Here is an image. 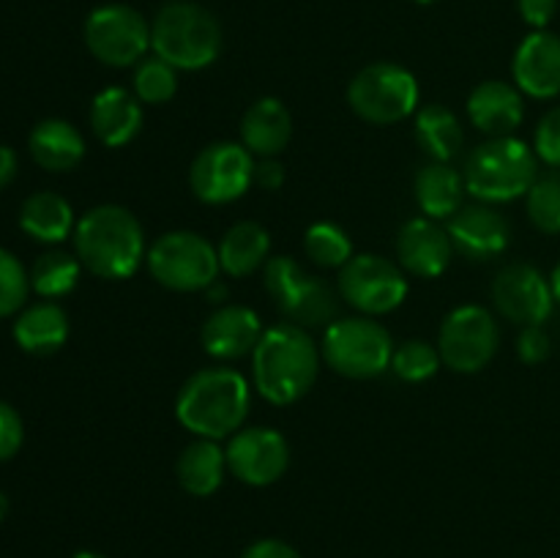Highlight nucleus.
I'll return each mask as SVG.
<instances>
[{"label": "nucleus", "mask_w": 560, "mask_h": 558, "mask_svg": "<svg viewBox=\"0 0 560 558\" xmlns=\"http://www.w3.org/2000/svg\"><path fill=\"white\" fill-rule=\"evenodd\" d=\"M80 274L82 263L77 255H69L63 249L44 252L31 268V290L47 301L60 299V295H69L77 288Z\"/></svg>", "instance_id": "c756f323"}, {"label": "nucleus", "mask_w": 560, "mask_h": 558, "mask_svg": "<svg viewBox=\"0 0 560 558\" xmlns=\"http://www.w3.org/2000/svg\"><path fill=\"white\" fill-rule=\"evenodd\" d=\"M514 85L530 98L560 96V36L534 31L520 42L512 60Z\"/></svg>", "instance_id": "a211bd4d"}, {"label": "nucleus", "mask_w": 560, "mask_h": 558, "mask_svg": "<svg viewBox=\"0 0 560 558\" xmlns=\"http://www.w3.org/2000/svg\"><path fill=\"white\" fill-rule=\"evenodd\" d=\"M413 3H421V5H430V3H435V0H413Z\"/></svg>", "instance_id": "49530a36"}, {"label": "nucleus", "mask_w": 560, "mask_h": 558, "mask_svg": "<svg viewBox=\"0 0 560 558\" xmlns=\"http://www.w3.org/2000/svg\"><path fill=\"white\" fill-rule=\"evenodd\" d=\"M416 142L430 156V162H452L463 148V126L457 115L443 104H427L416 113Z\"/></svg>", "instance_id": "c85d7f7f"}, {"label": "nucleus", "mask_w": 560, "mask_h": 558, "mask_svg": "<svg viewBox=\"0 0 560 558\" xmlns=\"http://www.w3.org/2000/svg\"><path fill=\"white\" fill-rule=\"evenodd\" d=\"M441 353L438 345L427 342V339H405L402 345L394 348L392 356V372L402 383H424L435 377L441 370Z\"/></svg>", "instance_id": "473e14b6"}, {"label": "nucleus", "mask_w": 560, "mask_h": 558, "mask_svg": "<svg viewBox=\"0 0 560 558\" xmlns=\"http://www.w3.org/2000/svg\"><path fill=\"white\" fill-rule=\"evenodd\" d=\"M20 228L33 241L63 244L69 235H74V208L66 197L55 195V191H33L20 208Z\"/></svg>", "instance_id": "bb28decb"}, {"label": "nucleus", "mask_w": 560, "mask_h": 558, "mask_svg": "<svg viewBox=\"0 0 560 558\" xmlns=\"http://www.w3.org/2000/svg\"><path fill=\"white\" fill-rule=\"evenodd\" d=\"M151 49L178 71H202L222 53V25L191 0H170L151 22Z\"/></svg>", "instance_id": "39448f33"}, {"label": "nucleus", "mask_w": 560, "mask_h": 558, "mask_svg": "<svg viewBox=\"0 0 560 558\" xmlns=\"http://www.w3.org/2000/svg\"><path fill=\"white\" fill-rule=\"evenodd\" d=\"M454 252L468 260H492L512 244V224L487 202L463 206L446 224Z\"/></svg>", "instance_id": "dca6fc26"}, {"label": "nucleus", "mask_w": 560, "mask_h": 558, "mask_svg": "<svg viewBox=\"0 0 560 558\" xmlns=\"http://www.w3.org/2000/svg\"><path fill=\"white\" fill-rule=\"evenodd\" d=\"M528 219L547 235L560 233V175H545L525 195Z\"/></svg>", "instance_id": "72a5a7b5"}, {"label": "nucleus", "mask_w": 560, "mask_h": 558, "mask_svg": "<svg viewBox=\"0 0 560 558\" xmlns=\"http://www.w3.org/2000/svg\"><path fill=\"white\" fill-rule=\"evenodd\" d=\"M145 266L162 288L175 293L208 290L222 274L219 249L195 230H173L148 246Z\"/></svg>", "instance_id": "0eeeda50"}, {"label": "nucleus", "mask_w": 560, "mask_h": 558, "mask_svg": "<svg viewBox=\"0 0 560 558\" xmlns=\"http://www.w3.org/2000/svg\"><path fill=\"white\" fill-rule=\"evenodd\" d=\"M85 47L98 63L109 69H129L137 66L151 49V22L126 3H104L88 14Z\"/></svg>", "instance_id": "9d476101"}, {"label": "nucleus", "mask_w": 560, "mask_h": 558, "mask_svg": "<svg viewBox=\"0 0 560 558\" xmlns=\"http://www.w3.org/2000/svg\"><path fill=\"white\" fill-rule=\"evenodd\" d=\"M552 353V339L550 334L541 326H523L517 337V356L525 364H541V361L550 359Z\"/></svg>", "instance_id": "4c0bfd02"}, {"label": "nucleus", "mask_w": 560, "mask_h": 558, "mask_svg": "<svg viewBox=\"0 0 560 558\" xmlns=\"http://www.w3.org/2000/svg\"><path fill=\"white\" fill-rule=\"evenodd\" d=\"M339 295L361 315H388L408 299L402 266L383 255H353L339 268Z\"/></svg>", "instance_id": "ddd939ff"}, {"label": "nucleus", "mask_w": 560, "mask_h": 558, "mask_svg": "<svg viewBox=\"0 0 560 558\" xmlns=\"http://www.w3.org/2000/svg\"><path fill=\"white\" fill-rule=\"evenodd\" d=\"M31 293V274L14 252L0 246V317H11L25 310Z\"/></svg>", "instance_id": "f704fd0d"}, {"label": "nucleus", "mask_w": 560, "mask_h": 558, "mask_svg": "<svg viewBox=\"0 0 560 558\" xmlns=\"http://www.w3.org/2000/svg\"><path fill=\"white\" fill-rule=\"evenodd\" d=\"M293 137V115L282 98L262 96L241 118V142L252 156L277 159Z\"/></svg>", "instance_id": "4be33fe9"}, {"label": "nucleus", "mask_w": 560, "mask_h": 558, "mask_svg": "<svg viewBox=\"0 0 560 558\" xmlns=\"http://www.w3.org/2000/svg\"><path fill=\"white\" fill-rule=\"evenodd\" d=\"M25 441V425H22V416L11 408L9 403L0 399V463L14 457L22 449Z\"/></svg>", "instance_id": "e433bc0d"}, {"label": "nucleus", "mask_w": 560, "mask_h": 558, "mask_svg": "<svg viewBox=\"0 0 560 558\" xmlns=\"http://www.w3.org/2000/svg\"><path fill=\"white\" fill-rule=\"evenodd\" d=\"M498 323L487 306L463 304L454 306L438 332V353L443 367L459 375L481 372L498 353Z\"/></svg>", "instance_id": "9b49d317"}, {"label": "nucleus", "mask_w": 560, "mask_h": 558, "mask_svg": "<svg viewBox=\"0 0 560 558\" xmlns=\"http://www.w3.org/2000/svg\"><path fill=\"white\" fill-rule=\"evenodd\" d=\"M262 284L282 315L295 326L315 328L337 321V290L326 279L306 274L293 255L268 257L262 266Z\"/></svg>", "instance_id": "6e6552de"}, {"label": "nucleus", "mask_w": 560, "mask_h": 558, "mask_svg": "<svg viewBox=\"0 0 560 558\" xmlns=\"http://www.w3.org/2000/svg\"><path fill=\"white\" fill-rule=\"evenodd\" d=\"M492 304L517 326H541L552 315L556 295L550 279L539 268L528 263H512L501 268L492 282Z\"/></svg>", "instance_id": "2eb2a0df"}, {"label": "nucleus", "mask_w": 560, "mask_h": 558, "mask_svg": "<svg viewBox=\"0 0 560 558\" xmlns=\"http://www.w3.org/2000/svg\"><path fill=\"white\" fill-rule=\"evenodd\" d=\"M217 249L219 266L228 277H252L271 257V235L260 222H235Z\"/></svg>", "instance_id": "cd10ccee"}, {"label": "nucleus", "mask_w": 560, "mask_h": 558, "mask_svg": "<svg viewBox=\"0 0 560 558\" xmlns=\"http://www.w3.org/2000/svg\"><path fill=\"white\" fill-rule=\"evenodd\" d=\"M262 321L252 306L244 304H222L217 312L208 315L202 323V348L211 359L235 361L252 356L255 345L262 337Z\"/></svg>", "instance_id": "6ab92c4d"}, {"label": "nucleus", "mask_w": 560, "mask_h": 558, "mask_svg": "<svg viewBox=\"0 0 560 558\" xmlns=\"http://www.w3.org/2000/svg\"><path fill=\"white\" fill-rule=\"evenodd\" d=\"M454 244L448 230L430 217H413L397 233V260L405 274L438 279L452 266Z\"/></svg>", "instance_id": "f3484780"}, {"label": "nucleus", "mask_w": 560, "mask_h": 558, "mask_svg": "<svg viewBox=\"0 0 560 558\" xmlns=\"http://www.w3.org/2000/svg\"><path fill=\"white\" fill-rule=\"evenodd\" d=\"M463 178L468 195L479 202H512L539 181V156L520 137H490L465 159Z\"/></svg>", "instance_id": "20e7f679"}, {"label": "nucleus", "mask_w": 560, "mask_h": 558, "mask_svg": "<svg viewBox=\"0 0 560 558\" xmlns=\"http://www.w3.org/2000/svg\"><path fill=\"white\" fill-rule=\"evenodd\" d=\"M16 170H20V159H16L14 148L0 146V189L16 178Z\"/></svg>", "instance_id": "79ce46f5"}, {"label": "nucleus", "mask_w": 560, "mask_h": 558, "mask_svg": "<svg viewBox=\"0 0 560 558\" xmlns=\"http://www.w3.org/2000/svg\"><path fill=\"white\" fill-rule=\"evenodd\" d=\"M255 156L246 151L244 142H211L191 162V195L206 206H228L241 200L255 184Z\"/></svg>", "instance_id": "f8f14e48"}, {"label": "nucleus", "mask_w": 560, "mask_h": 558, "mask_svg": "<svg viewBox=\"0 0 560 558\" xmlns=\"http://www.w3.org/2000/svg\"><path fill=\"white\" fill-rule=\"evenodd\" d=\"M534 151L539 162H545L547 167L560 170V104L552 107L550 113H545V118L536 126Z\"/></svg>", "instance_id": "c9c22d12"}, {"label": "nucleus", "mask_w": 560, "mask_h": 558, "mask_svg": "<svg viewBox=\"0 0 560 558\" xmlns=\"http://www.w3.org/2000/svg\"><path fill=\"white\" fill-rule=\"evenodd\" d=\"M228 474V454L211 438H195L175 460V476L184 492L195 498H208L222 487Z\"/></svg>", "instance_id": "393cba45"}, {"label": "nucleus", "mask_w": 560, "mask_h": 558, "mask_svg": "<svg viewBox=\"0 0 560 558\" xmlns=\"http://www.w3.org/2000/svg\"><path fill=\"white\" fill-rule=\"evenodd\" d=\"M419 80L399 63H370L350 80L348 104L361 120L392 126L419 113Z\"/></svg>", "instance_id": "1a4fd4ad"}, {"label": "nucleus", "mask_w": 560, "mask_h": 558, "mask_svg": "<svg viewBox=\"0 0 560 558\" xmlns=\"http://www.w3.org/2000/svg\"><path fill=\"white\" fill-rule=\"evenodd\" d=\"M550 284H552V295H556V301L560 304V263L556 266V271H552Z\"/></svg>", "instance_id": "37998d69"}, {"label": "nucleus", "mask_w": 560, "mask_h": 558, "mask_svg": "<svg viewBox=\"0 0 560 558\" xmlns=\"http://www.w3.org/2000/svg\"><path fill=\"white\" fill-rule=\"evenodd\" d=\"M131 93L142 104H167L178 93V69L159 58V55H145L135 66Z\"/></svg>", "instance_id": "7c9ffc66"}, {"label": "nucleus", "mask_w": 560, "mask_h": 558, "mask_svg": "<svg viewBox=\"0 0 560 558\" xmlns=\"http://www.w3.org/2000/svg\"><path fill=\"white\" fill-rule=\"evenodd\" d=\"M241 558H301V553L295 550L290 542L266 536V539L252 542V545L241 553Z\"/></svg>", "instance_id": "ea45409f"}, {"label": "nucleus", "mask_w": 560, "mask_h": 558, "mask_svg": "<svg viewBox=\"0 0 560 558\" xmlns=\"http://www.w3.org/2000/svg\"><path fill=\"white\" fill-rule=\"evenodd\" d=\"M228 470L249 487H268L284 476L290 465V443L273 427H241L230 435Z\"/></svg>", "instance_id": "4468645a"}, {"label": "nucleus", "mask_w": 560, "mask_h": 558, "mask_svg": "<svg viewBox=\"0 0 560 558\" xmlns=\"http://www.w3.org/2000/svg\"><path fill=\"white\" fill-rule=\"evenodd\" d=\"M468 118L490 137H512L525 118L523 93L503 80H487L468 96Z\"/></svg>", "instance_id": "412c9836"}, {"label": "nucleus", "mask_w": 560, "mask_h": 558, "mask_svg": "<svg viewBox=\"0 0 560 558\" xmlns=\"http://www.w3.org/2000/svg\"><path fill=\"white\" fill-rule=\"evenodd\" d=\"M465 178L463 173L452 167L448 162H430L416 173L413 195L419 202L421 213L435 222L452 219L463 208L465 197Z\"/></svg>", "instance_id": "a878e982"}, {"label": "nucleus", "mask_w": 560, "mask_h": 558, "mask_svg": "<svg viewBox=\"0 0 560 558\" xmlns=\"http://www.w3.org/2000/svg\"><path fill=\"white\" fill-rule=\"evenodd\" d=\"M252 408V386L238 370L208 367L195 372L175 397V419L197 438L235 435Z\"/></svg>", "instance_id": "7ed1b4c3"}, {"label": "nucleus", "mask_w": 560, "mask_h": 558, "mask_svg": "<svg viewBox=\"0 0 560 558\" xmlns=\"http://www.w3.org/2000/svg\"><path fill=\"white\" fill-rule=\"evenodd\" d=\"M320 345L295 323H273L252 350V383L271 405H293L320 375Z\"/></svg>", "instance_id": "f257e3e1"}, {"label": "nucleus", "mask_w": 560, "mask_h": 558, "mask_svg": "<svg viewBox=\"0 0 560 558\" xmlns=\"http://www.w3.org/2000/svg\"><path fill=\"white\" fill-rule=\"evenodd\" d=\"M517 9L534 31H547L552 16L558 14V0H517Z\"/></svg>", "instance_id": "58836bf2"}, {"label": "nucleus", "mask_w": 560, "mask_h": 558, "mask_svg": "<svg viewBox=\"0 0 560 558\" xmlns=\"http://www.w3.org/2000/svg\"><path fill=\"white\" fill-rule=\"evenodd\" d=\"M71 558H107V556H102V553H96V550H80V553H74Z\"/></svg>", "instance_id": "c03bdc74"}, {"label": "nucleus", "mask_w": 560, "mask_h": 558, "mask_svg": "<svg viewBox=\"0 0 560 558\" xmlns=\"http://www.w3.org/2000/svg\"><path fill=\"white\" fill-rule=\"evenodd\" d=\"M320 353L337 375L372 381L392 367L394 339L392 332L370 315L337 317L326 326Z\"/></svg>", "instance_id": "423d86ee"}, {"label": "nucleus", "mask_w": 560, "mask_h": 558, "mask_svg": "<svg viewBox=\"0 0 560 558\" xmlns=\"http://www.w3.org/2000/svg\"><path fill=\"white\" fill-rule=\"evenodd\" d=\"M33 162L47 173H69L85 159V137L63 118L38 120L27 137Z\"/></svg>", "instance_id": "5701e85b"}, {"label": "nucleus", "mask_w": 560, "mask_h": 558, "mask_svg": "<svg viewBox=\"0 0 560 558\" xmlns=\"http://www.w3.org/2000/svg\"><path fill=\"white\" fill-rule=\"evenodd\" d=\"M11 334H14V342L25 353L52 356L69 339V315L55 301H38V304L25 306L16 315Z\"/></svg>", "instance_id": "b1692460"}, {"label": "nucleus", "mask_w": 560, "mask_h": 558, "mask_svg": "<svg viewBox=\"0 0 560 558\" xmlns=\"http://www.w3.org/2000/svg\"><path fill=\"white\" fill-rule=\"evenodd\" d=\"M88 118H91V129L102 146L124 148L140 135L145 113H142V102L135 93L113 85L93 96Z\"/></svg>", "instance_id": "aec40b11"}, {"label": "nucleus", "mask_w": 560, "mask_h": 558, "mask_svg": "<svg viewBox=\"0 0 560 558\" xmlns=\"http://www.w3.org/2000/svg\"><path fill=\"white\" fill-rule=\"evenodd\" d=\"M255 184L266 191H277L284 184V167L277 159H260V164L255 167Z\"/></svg>", "instance_id": "a19ab883"}, {"label": "nucleus", "mask_w": 560, "mask_h": 558, "mask_svg": "<svg viewBox=\"0 0 560 558\" xmlns=\"http://www.w3.org/2000/svg\"><path fill=\"white\" fill-rule=\"evenodd\" d=\"M5 512H9V501H5V496L0 492V520L5 518Z\"/></svg>", "instance_id": "a18cd8bd"}, {"label": "nucleus", "mask_w": 560, "mask_h": 558, "mask_svg": "<svg viewBox=\"0 0 560 558\" xmlns=\"http://www.w3.org/2000/svg\"><path fill=\"white\" fill-rule=\"evenodd\" d=\"M71 239L82 268L107 282L135 277L148 257L140 219L115 202H102L85 211V217L77 219Z\"/></svg>", "instance_id": "f03ea898"}, {"label": "nucleus", "mask_w": 560, "mask_h": 558, "mask_svg": "<svg viewBox=\"0 0 560 558\" xmlns=\"http://www.w3.org/2000/svg\"><path fill=\"white\" fill-rule=\"evenodd\" d=\"M304 255L320 268H342L353 257V241L339 224L315 222L304 233Z\"/></svg>", "instance_id": "2f4dec72"}]
</instances>
